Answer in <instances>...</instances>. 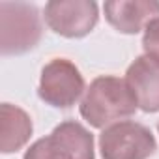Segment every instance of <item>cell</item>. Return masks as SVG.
Returning a JSON list of instances; mask_svg holds the SVG:
<instances>
[{"instance_id":"obj_11","label":"cell","mask_w":159,"mask_h":159,"mask_svg":"<svg viewBox=\"0 0 159 159\" xmlns=\"http://www.w3.org/2000/svg\"><path fill=\"white\" fill-rule=\"evenodd\" d=\"M157 129H159V124H157Z\"/></svg>"},{"instance_id":"obj_1","label":"cell","mask_w":159,"mask_h":159,"mask_svg":"<svg viewBox=\"0 0 159 159\" xmlns=\"http://www.w3.org/2000/svg\"><path fill=\"white\" fill-rule=\"evenodd\" d=\"M139 109L125 79L103 75L92 81L83 101H81V116L92 127H109L129 118Z\"/></svg>"},{"instance_id":"obj_2","label":"cell","mask_w":159,"mask_h":159,"mask_svg":"<svg viewBox=\"0 0 159 159\" xmlns=\"http://www.w3.org/2000/svg\"><path fill=\"white\" fill-rule=\"evenodd\" d=\"M41 39L39 11L25 2H0V51L4 56L23 54Z\"/></svg>"},{"instance_id":"obj_6","label":"cell","mask_w":159,"mask_h":159,"mask_svg":"<svg viewBox=\"0 0 159 159\" xmlns=\"http://www.w3.org/2000/svg\"><path fill=\"white\" fill-rule=\"evenodd\" d=\"M45 23L64 38H83L94 30L99 19L98 4L90 0H52L45 4Z\"/></svg>"},{"instance_id":"obj_9","label":"cell","mask_w":159,"mask_h":159,"mask_svg":"<svg viewBox=\"0 0 159 159\" xmlns=\"http://www.w3.org/2000/svg\"><path fill=\"white\" fill-rule=\"evenodd\" d=\"M0 131H2V153H13L21 150L32 137V120L17 105L2 103L0 107Z\"/></svg>"},{"instance_id":"obj_8","label":"cell","mask_w":159,"mask_h":159,"mask_svg":"<svg viewBox=\"0 0 159 159\" xmlns=\"http://www.w3.org/2000/svg\"><path fill=\"white\" fill-rule=\"evenodd\" d=\"M125 83L144 112L159 111V64L148 56H139L125 73Z\"/></svg>"},{"instance_id":"obj_10","label":"cell","mask_w":159,"mask_h":159,"mask_svg":"<svg viewBox=\"0 0 159 159\" xmlns=\"http://www.w3.org/2000/svg\"><path fill=\"white\" fill-rule=\"evenodd\" d=\"M142 47H144V52H146L144 56H148L150 60L159 64V17L150 21L148 26L144 28Z\"/></svg>"},{"instance_id":"obj_5","label":"cell","mask_w":159,"mask_h":159,"mask_svg":"<svg viewBox=\"0 0 159 159\" xmlns=\"http://www.w3.org/2000/svg\"><path fill=\"white\" fill-rule=\"evenodd\" d=\"M84 92V79L79 67L66 60L54 58L41 69L38 96L51 107L69 109L73 107Z\"/></svg>"},{"instance_id":"obj_3","label":"cell","mask_w":159,"mask_h":159,"mask_svg":"<svg viewBox=\"0 0 159 159\" xmlns=\"http://www.w3.org/2000/svg\"><path fill=\"white\" fill-rule=\"evenodd\" d=\"M23 159H94V135L83 124L66 120L36 140Z\"/></svg>"},{"instance_id":"obj_7","label":"cell","mask_w":159,"mask_h":159,"mask_svg":"<svg viewBox=\"0 0 159 159\" xmlns=\"http://www.w3.org/2000/svg\"><path fill=\"white\" fill-rule=\"evenodd\" d=\"M107 21L122 34H137L159 17V2L155 0H114L103 6Z\"/></svg>"},{"instance_id":"obj_4","label":"cell","mask_w":159,"mask_h":159,"mask_svg":"<svg viewBox=\"0 0 159 159\" xmlns=\"http://www.w3.org/2000/svg\"><path fill=\"white\" fill-rule=\"evenodd\" d=\"M103 159H148L155 153L157 142L152 131L133 120H122L99 135Z\"/></svg>"}]
</instances>
